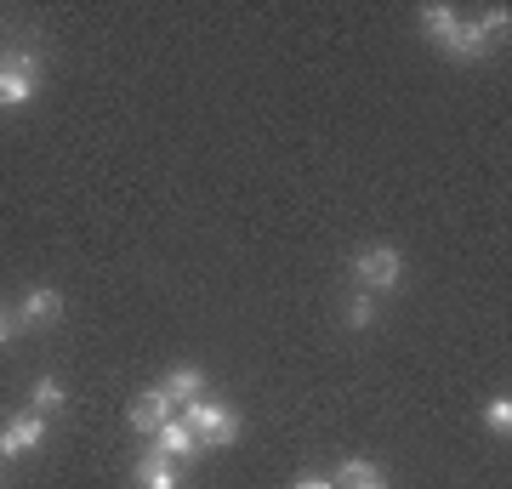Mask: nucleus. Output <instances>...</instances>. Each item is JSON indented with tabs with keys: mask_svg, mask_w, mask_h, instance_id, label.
Returning <instances> with one entry per match:
<instances>
[{
	"mask_svg": "<svg viewBox=\"0 0 512 489\" xmlns=\"http://www.w3.org/2000/svg\"><path fill=\"white\" fill-rule=\"evenodd\" d=\"M291 489H336V478H330V472H296Z\"/></svg>",
	"mask_w": 512,
	"mask_h": 489,
	"instance_id": "nucleus-16",
	"label": "nucleus"
},
{
	"mask_svg": "<svg viewBox=\"0 0 512 489\" xmlns=\"http://www.w3.org/2000/svg\"><path fill=\"white\" fill-rule=\"evenodd\" d=\"M171 416H177V404L165 399L160 387H148V393H137V399L126 404V427H131L137 438H154Z\"/></svg>",
	"mask_w": 512,
	"mask_h": 489,
	"instance_id": "nucleus-6",
	"label": "nucleus"
},
{
	"mask_svg": "<svg viewBox=\"0 0 512 489\" xmlns=\"http://www.w3.org/2000/svg\"><path fill=\"white\" fill-rule=\"evenodd\" d=\"M131 489H183V472H177V461H165L160 450H143L131 461Z\"/></svg>",
	"mask_w": 512,
	"mask_h": 489,
	"instance_id": "nucleus-8",
	"label": "nucleus"
},
{
	"mask_svg": "<svg viewBox=\"0 0 512 489\" xmlns=\"http://www.w3.org/2000/svg\"><path fill=\"white\" fill-rule=\"evenodd\" d=\"M40 91V52L35 46H12L0 52V109H23Z\"/></svg>",
	"mask_w": 512,
	"mask_h": 489,
	"instance_id": "nucleus-2",
	"label": "nucleus"
},
{
	"mask_svg": "<svg viewBox=\"0 0 512 489\" xmlns=\"http://www.w3.org/2000/svg\"><path fill=\"white\" fill-rule=\"evenodd\" d=\"M29 410H35V416H46V421L63 416V410H69L63 381H57V376H35V381H29Z\"/></svg>",
	"mask_w": 512,
	"mask_h": 489,
	"instance_id": "nucleus-12",
	"label": "nucleus"
},
{
	"mask_svg": "<svg viewBox=\"0 0 512 489\" xmlns=\"http://www.w3.org/2000/svg\"><path fill=\"white\" fill-rule=\"evenodd\" d=\"M439 52H444V57H456V63H478V57H490V52H495V40L484 35L473 18H456V29L439 40Z\"/></svg>",
	"mask_w": 512,
	"mask_h": 489,
	"instance_id": "nucleus-7",
	"label": "nucleus"
},
{
	"mask_svg": "<svg viewBox=\"0 0 512 489\" xmlns=\"http://www.w3.org/2000/svg\"><path fill=\"white\" fill-rule=\"evenodd\" d=\"M177 416L188 421V433L200 438V450H228V444H239V433H245L239 410L222 404V399H194V404H183Z\"/></svg>",
	"mask_w": 512,
	"mask_h": 489,
	"instance_id": "nucleus-1",
	"label": "nucleus"
},
{
	"mask_svg": "<svg viewBox=\"0 0 512 489\" xmlns=\"http://www.w3.org/2000/svg\"><path fill=\"white\" fill-rule=\"evenodd\" d=\"M330 478H336V489H387V472L376 461H365V455H348Z\"/></svg>",
	"mask_w": 512,
	"mask_h": 489,
	"instance_id": "nucleus-11",
	"label": "nucleus"
},
{
	"mask_svg": "<svg viewBox=\"0 0 512 489\" xmlns=\"http://www.w3.org/2000/svg\"><path fill=\"white\" fill-rule=\"evenodd\" d=\"M399 279H404L399 245H365V251L353 256V290L382 296V290H399Z\"/></svg>",
	"mask_w": 512,
	"mask_h": 489,
	"instance_id": "nucleus-3",
	"label": "nucleus"
},
{
	"mask_svg": "<svg viewBox=\"0 0 512 489\" xmlns=\"http://www.w3.org/2000/svg\"><path fill=\"white\" fill-rule=\"evenodd\" d=\"M12 325H18V330H52V325H63V290H57V285L23 290V302L12 308Z\"/></svg>",
	"mask_w": 512,
	"mask_h": 489,
	"instance_id": "nucleus-4",
	"label": "nucleus"
},
{
	"mask_svg": "<svg viewBox=\"0 0 512 489\" xmlns=\"http://www.w3.org/2000/svg\"><path fill=\"white\" fill-rule=\"evenodd\" d=\"M12 330H18V325H12V308H0V342H6Z\"/></svg>",
	"mask_w": 512,
	"mask_h": 489,
	"instance_id": "nucleus-17",
	"label": "nucleus"
},
{
	"mask_svg": "<svg viewBox=\"0 0 512 489\" xmlns=\"http://www.w3.org/2000/svg\"><path fill=\"white\" fill-rule=\"evenodd\" d=\"M0 467H6V461H0Z\"/></svg>",
	"mask_w": 512,
	"mask_h": 489,
	"instance_id": "nucleus-18",
	"label": "nucleus"
},
{
	"mask_svg": "<svg viewBox=\"0 0 512 489\" xmlns=\"http://www.w3.org/2000/svg\"><path fill=\"white\" fill-rule=\"evenodd\" d=\"M376 296H370V290H348V302H342V325L348 330H370L376 325Z\"/></svg>",
	"mask_w": 512,
	"mask_h": 489,
	"instance_id": "nucleus-13",
	"label": "nucleus"
},
{
	"mask_svg": "<svg viewBox=\"0 0 512 489\" xmlns=\"http://www.w3.org/2000/svg\"><path fill=\"white\" fill-rule=\"evenodd\" d=\"M484 433H495V438L512 433V399L507 393H495V399L484 404Z\"/></svg>",
	"mask_w": 512,
	"mask_h": 489,
	"instance_id": "nucleus-15",
	"label": "nucleus"
},
{
	"mask_svg": "<svg viewBox=\"0 0 512 489\" xmlns=\"http://www.w3.org/2000/svg\"><path fill=\"white\" fill-rule=\"evenodd\" d=\"M421 29H427V40L439 46L450 29H456V6H444V0H433V6H421Z\"/></svg>",
	"mask_w": 512,
	"mask_h": 489,
	"instance_id": "nucleus-14",
	"label": "nucleus"
},
{
	"mask_svg": "<svg viewBox=\"0 0 512 489\" xmlns=\"http://www.w3.org/2000/svg\"><path fill=\"white\" fill-rule=\"evenodd\" d=\"M46 433H52V421L35 416V410L12 416L6 427H0V461H23V455H35L40 444H46Z\"/></svg>",
	"mask_w": 512,
	"mask_h": 489,
	"instance_id": "nucleus-5",
	"label": "nucleus"
},
{
	"mask_svg": "<svg viewBox=\"0 0 512 489\" xmlns=\"http://www.w3.org/2000/svg\"><path fill=\"white\" fill-rule=\"evenodd\" d=\"M148 450H160L165 461H200V455H205V450H200V438L188 433V421H183V416L165 421L160 433H154V444H148Z\"/></svg>",
	"mask_w": 512,
	"mask_h": 489,
	"instance_id": "nucleus-10",
	"label": "nucleus"
},
{
	"mask_svg": "<svg viewBox=\"0 0 512 489\" xmlns=\"http://www.w3.org/2000/svg\"><path fill=\"white\" fill-rule=\"evenodd\" d=\"M160 393L177 404V410H183V404H194V399H211V381H205L200 364H177V370H165Z\"/></svg>",
	"mask_w": 512,
	"mask_h": 489,
	"instance_id": "nucleus-9",
	"label": "nucleus"
}]
</instances>
